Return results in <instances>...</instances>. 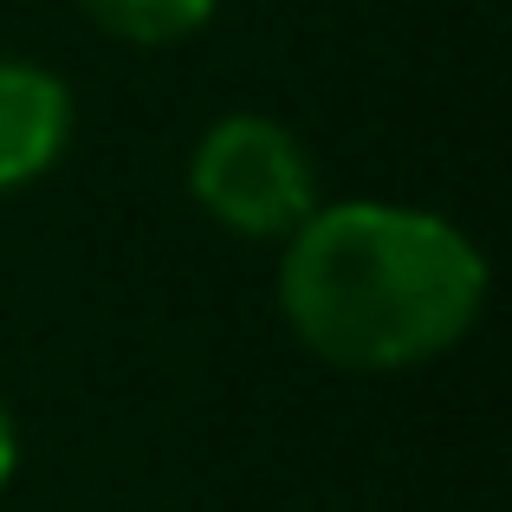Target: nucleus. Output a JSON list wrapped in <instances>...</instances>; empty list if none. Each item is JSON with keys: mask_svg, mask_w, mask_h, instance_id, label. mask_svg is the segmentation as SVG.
<instances>
[{"mask_svg": "<svg viewBox=\"0 0 512 512\" xmlns=\"http://www.w3.org/2000/svg\"><path fill=\"white\" fill-rule=\"evenodd\" d=\"M20 474V422H13V409L0 402V487Z\"/></svg>", "mask_w": 512, "mask_h": 512, "instance_id": "obj_5", "label": "nucleus"}, {"mask_svg": "<svg viewBox=\"0 0 512 512\" xmlns=\"http://www.w3.org/2000/svg\"><path fill=\"white\" fill-rule=\"evenodd\" d=\"M72 7L124 46H182L214 20L221 0H72Z\"/></svg>", "mask_w": 512, "mask_h": 512, "instance_id": "obj_4", "label": "nucleus"}, {"mask_svg": "<svg viewBox=\"0 0 512 512\" xmlns=\"http://www.w3.org/2000/svg\"><path fill=\"white\" fill-rule=\"evenodd\" d=\"M493 266L461 221L409 201H318L279 240L273 299L299 350L350 376H396L474 338Z\"/></svg>", "mask_w": 512, "mask_h": 512, "instance_id": "obj_1", "label": "nucleus"}, {"mask_svg": "<svg viewBox=\"0 0 512 512\" xmlns=\"http://www.w3.org/2000/svg\"><path fill=\"white\" fill-rule=\"evenodd\" d=\"M78 104L52 65L33 59H0V195L33 188L59 156L72 150Z\"/></svg>", "mask_w": 512, "mask_h": 512, "instance_id": "obj_3", "label": "nucleus"}, {"mask_svg": "<svg viewBox=\"0 0 512 512\" xmlns=\"http://www.w3.org/2000/svg\"><path fill=\"white\" fill-rule=\"evenodd\" d=\"M188 201L221 234L279 247L325 195L299 130L266 111H227L188 150Z\"/></svg>", "mask_w": 512, "mask_h": 512, "instance_id": "obj_2", "label": "nucleus"}]
</instances>
